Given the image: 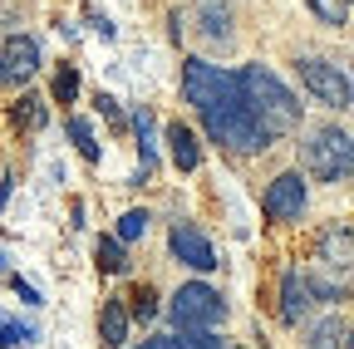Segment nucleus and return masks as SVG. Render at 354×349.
Instances as JSON below:
<instances>
[{"mask_svg": "<svg viewBox=\"0 0 354 349\" xmlns=\"http://www.w3.org/2000/svg\"><path fill=\"white\" fill-rule=\"evenodd\" d=\"M202 128H207V138L221 143V148H232V153H266L276 143V133L266 128L251 104H246V89H241V74H227V89H221V99L202 113Z\"/></svg>", "mask_w": 354, "mask_h": 349, "instance_id": "f257e3e1", "label": "nucleus"}, {"mask_svg": "<svg viewBox=\"0 0 354 349\" xmlns=\"http://www.w3.org/2000/svg\"><path fill=\"white\" fill-rule=\"evenodd\" d=\"M241 89H246L251 113H256L266 128H271L276 138H286V133H295V128H300V99L286 89V84H281L271 69L246 64V69H241Z\"/></svg>", "mask_w": 354, "mask_h": 349, "instance_id": "f03ea898", "label": "nucleus"}, {"mask_svg": "<svg viewBox=\"0 0 354 349\" xmlns=\"http://www.w3.org/2000/svg\"><path fill=\"white\" fill-rule=\"evenodd\" d=\"M300 172L315 178V182L349 178V172H354V138L344 133V128H335V123L315 128V133L300 143Z\"/></svg>", "mask_w": 354, "mask_h": 349, "instance_id": "7ed1b4c3", "label": "nucleus"}, {"mask_svg": "<svg viewBox=\"0 0 354 349\" xmlns=\"http://www.w3.org/2000/svg\"><path fill=\"white\" fill-rule=\"evenodd\" d=\"M167 315H172L177 330H212V325L227 320V300H221V290H212L207 281H187V285L172 290Z\"/></svg>", "mask_w": 354, "mask_h": 349, "instance_id": "20e7f679", "label": "nucleus"}, {"mask_svg": "<svg viewBox=\"0 0 354 349\" xmlns=\"http://www.w3.org/2000/svg\"><path fill=\"white\" fill-rule=\"evenodd\" d=\"M295 69H300V84L310 89V99H315V104L339 109V113H344V109H354V84H349V74H344L339 64L310 55V59H300Z\"/></svg>", "mask_w": 354, "mask_h": 349, "instance_id": "39448f33", "label": "nucleus"}, {"mask_svg": "<svg viewBox=\"0 0 354 349\" xmlns=\"http://www.w3.org/2000/svg\"><path fill=\"white\" fill-rule=\"evenodd\" d=\"M221 89H227V69H216V64L202 59V55L183 59V99H187L197 113H207V109L221 99Z\"/></svg>", "mask_w": 354, "mask_h": 349, "instance_id": "423d86ee", "label": "nucleus"}, {"mask_svg": "<svg viewBox=\"0 0 354 349\" xmlns=\"http://www.w3.org/2000/svg\"><path fill=\"white\" fill-rule=\"evenodd\" d=\"M305 202H310L305 172H281V178H271V187H266L261 211L271 216V222H300V216H305Z\"/></svg>", "mask_w": 354, "mask_h": 349, "instance_id": "0eeeda50", "label": "nucleus"}, {"mask_svg": "<svg viewBox=\"0 0 354 349\" xmlns=\"http://www.w3.org/2000/svg\"><path fill=\"white\" fill-rule=\"evenodd\" d=\"M167 246H172V256L183 261V266H192V271H216L221 261H216V251H212V241L197 232V227H187V222H177L172 232H167Z\"/></svg>", "mask_w": 354, "mask_h": 349, "instance_id": "6e6552de", "label": "nucleus"}, {"mask_svg": "<svg viewBox=\"0 0 354 349\" xmlns=\"http://www.w3.org/2000/svg\"><path fill=\"white\" fill-rule=\"evenodd\" d=\"M0 59H6V69H10V84H20V79H30L39 69V45H35L30 35H6Z\"/></svg>", "mask_w": 354, "mask_h": 349, "instance_id": "1a4fd4ad", "label": "nucleus"}, {"mask_svg": "<svg viewBox=\"0 0 354 349\" xmlns=\"http://www.w3.org/2000/svg\"><path fill=\"white\" fill-rule=\"evenodd\" d=\"M310 295H315V281H305L300 271L281 276V320L286 325H300V315L310 310Z\"/></svg>", "mask_w": 354, "mask_h": 349, "instance_id": "9d476101", "label": "nucleus"}, {"mask_svg": "<svg viewBox=\"0 0 354 349\" xmlns=\"http://www.w3.org/2000/svg\"><path fill=\"white\" fill-rule=\"evenodd\" d=\"M167 153H172V167H177V172L202 167V143H197V133H192L187 123H172V128H167Z\"/></svg>", "mask_w": 354, "mask_h": 349, "instance_id": "9b49d317", "label": "nucleus"}, {"mask_svg": "<svg viewBox=\"0 0 354 349\" xmlns=\"http://www.w3.org/2000/svg\"><path fill=\"white\" fill-rule=\"evenodd\" d=\"M128 325H133V315L123 310V300H104V310H99V339H104V349H123L128 344Z\"/></svg>", "mask_w": 354, "mask_h": 349, "instance_id": "f8f14e48", "label": "nucleus"}, {"mask_svg": "<svg viewBox=\"0 0 354 349\" xmlns=\"http://www.w3.org/2000/svg\"><path fill=\"white\" fill-rule=\"evenodd\" d=\"M133 133H138V153H143L138 182H153V172H158V133H153V113L148 109L133 113Z\"/></svg>", "mask_w": 354, "mask_h": 349, "instance_id": "ddd939ff", "label": "nucleus"}, {"mask_svg": "<svg viewBox=\"0 0 354 349\" xmlns=\"http://www.w3.org/2000/svg\"><path fill=\"white\" fill-rule=\"evenodd\" d=\"M320 256L330 261V266H354V232L349 227H330L320 236Z\"/></svg>", "mask_w": 354, "mask_h": 349, "instance_id": "4468645a", "label": "nucleus"}, {"mask_svg": "<svg viewBox=\"0 0 354 349\" xmlns=\"http://www.w3.org/2000/svg\"><path fill=\"white\" fill-rule=\"evenodd\" d=\"M202 35L212 39V45H227V39H232V6H227V0H207V6H202Z\"/></svg>", "mask_w": 354, "mask_h": 349, "instance_id": "2eb2a0df", "label": "nucleus"}, {"mask_svg": "<svg viewBox=\"0 0 354 349\" xmlns=\"http://www.w3.org/2000/svg\"><path fill=\"white\" fill-rule=\"evenodd\" d=\"M344 334H349V330H344V320H339V315H325V320L310 325L305 349H339V339H344Z\"/></svg>", "mask_w": 354, "mask_h": 349, "instance_id": "dca6fc26", "label": "nucleus"}, {"mask_svg": "<svg viewBox=\"0 0 354 349\" xmlns=\"http://www.w3.org/2000/svg\"><path fill=\"white\" fill-rule=\"evenodd\" d=\"M123 246L128 241H118V236H99V271H109V276L128 271V251Z\"/></svg>", "mask_w": 354, "mask_h": 349, "instance_id": "f3484780", "label": "nucleus"}, {"mask_svg": "<svg viewBox=\"0 0 354 349\" xmlns=\"http://www.w3.org/2000/svg\"><path fill=\"white\" fill-rule=\"evenodd\" d=\"M64 128H69V138H74L79 158H84V162H99V143H94V128H88V118H69Z\"/></svg>", "mask_w": 354, "mask_h": 349, "instance_id": "a211bd4d", "label": "nucleus"}, {"mask_svg": "<svg viewBox=\"0 0 354 349\" xmlns=\"http://www.w3.org/2000/svg\"><path fill=\"white\" fill-rule=\"evenodd\" d=\"M148 227H153V216H148L143 207H133V211L118 216V232H113V236H118V241H138V236H148Z\"/></svg>", "mask_w": 354, "mask_h": 349, "instance_id": "6ab92c4d", "label": "nucleus"}, {"mask_svg": "<svg viewBox=\"0 0 354 349\" xmlns=\"http://www.w3.org/2000/svg\"><path fill=\"white\" fill-rule=\"evenodd\" d=\"M35 339H39V330L20 325L10 315H0V349H20V344H35Z\"/></svg>", "mask_w": 354, "mask_h": 349, "instance_id": "aec40b11", "label": "nucleus"}, {"mask_svg": "<svg viewBox=\"0 0 354 349\" xmlns=\"http://www.w3.org/2000/svg\"><path fill=\"white\" fill-rule=\"evenodd\" d=\"M172 349H227L212 330H177L172 334Z\"/></svg>", "mask_w": 354, "mask_h": 349, "instance_id": "412c9836", "label": "nucleus"}, {"mask_svg": "<svg viewBox=\"0 0 354 349\" xmlns=\"http://www.w3.org/2000/svg\"><path fill=\"white\" fill-rule=\"evenodd\" d=\"M128 300H133V305H128V315H133V320H143V325H148V320L158 315V295H153L148 285H138V290H133Z\"/></svg>", "mask_w": 354, "mask_h": 349, "instance_id": "4be33fe9", "label": "nucleus"}, {"mask_svg": "<svg viewBox=\"0 0 354 349\" xmlns=\"http://www.w3.org/2000/svg\"><path fill=\"white\" fill-rule=\"evenodd\" d=\"M349 6H354V0H310V10H315L325 25H344L349 20Z\"/></svg>", "mask_w": 354, "mask_h": 349, "instance_id": "5701e85b", "label": "nucleus"}, {"mask_svg": "<svg viewBox=\"0 0 354 349\" xmlns=\"http://www.w3.org/2000/svg\"><path fill=\"white\" fill-rule=\"evenodd\" d=\"M50 94H55L59 104H74V94H79V69H69V64H64V69L55 74V89H50Z\"/></svg>", "mask_w": 354, "mask_h": 349, "instance_id": "b1692460", "label": "nucleus"}, {"mask_svg": "<svg viewBox=\"0 0 354 349\" xmlns=\"http://www.w3.org/2000/svg\"><path fill=\"white\" fill-rule=\"evenodd\" d=\"M15 123L44 128V109H39V99H20V109H15Z\"/></svg>", "mask_w": 354, "mask_h": 349, "instance_id": "393cba45", "label": "nucleus"}, {"mask_svg": "<svg viewBox=\"0 0 354 349\" xmlns=\"http://www.w3.org/2000/svg\"><path fill=\"white\" fill-rule=\"evenodd\" d=\"M94 104H99V113H104L113 128H123V109H118V99H113V94H99Z\"/></svg>", "mask_w": 354, "mask_h": 349, "instance_id": "a878e982", "label": "nucleus"}, {"mask_svg": "<svg viewBox=\"0 0 354 349\" xmlns=\"http://www.w3.org/2000/svg\"><path fill=\"white\" fill-rule=\"evenodd\" d=\"M15 290H20V300H25V305H44V300H39V290H35V285H25L20 276H15Z\"/></svg>", "mask_w": 354, "mask_h": 349, "instance_id": "bb28decb", "label": "nucleus"}, {"mask_svg": "<svg viewBox=\"0 0 354 349\" xmlns=\"http://www.w3.org/2000/svg\"><path fill=\"white\" fill-rule=\"evenodd\" d=\"M138 349H172V334H153V339H143Z\"/></svg>", "mask_w": 354, "mask_h": 349, "instance_id": "cd10ccee", "label": "nucleus"}, {"mask_svg": "<svg viewBox=\"0 0 354 349\" xmlns=\"http://www.w3.org/2000/svg\"><path fill=\"white\" fill-rule=\"evenodd\" d=\"M10 182H15V178H6V182H0V207L10 202Z\"/></svg>", "mask_w": 354, "mask_h": 349, "instance_id": "c85d7f7f", "label": "nucleus"}, {"mask_svg": "<svg viewBox=\"0 0 354 349\" xmlns=\"http://www.w3.org/2000/svg\"><path fill=\"white\" fill-rule=\"evenodd\" d=\"M0 84H10V69H6V59H0Z\"/></svg>", "mask_w": 354, "mask_h": 349, "instance_id": "c756f323", "label": "nucleus"}, {"mask_svg": "<svg viewBox=\"0 0 354 349\" xmlns=\"http://www.w3.org/2000/svg\"><path fill=\"white\" fill-rule=\"evenodd\" d=\"M344 349H354V330H349V334H344Z\"/></svg>", "mask_w": 354, "mask_h": 349, "instance_id": "7c9ffc66", "label": "nucleus"}, {"mask_svg": "<svg viewBox=\"0 0 354 349\" xmlns=\"http://www.w3.org/2000/svg\"><path fill=\"white\" fill-rule=\"evenodd\" d=\"M0 276H6V251H0Z\"/></svg>", "mask_w": 354, "mask_h": 349, "instance_id": "2f4dec72", "label": "nucleus"}]
</instances>
